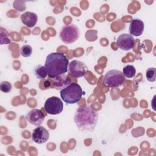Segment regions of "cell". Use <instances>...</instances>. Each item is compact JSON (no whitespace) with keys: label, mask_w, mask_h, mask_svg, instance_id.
Segmentation results:
<instances>
[{"label":"cell","mask_w":156,"mask_h":156,"mask_svg":"<svg viewBox=\"0 0 156 156\" xmlns=\"http://www.w3.org/2000/svg\"><path fill=\"white\" fill-rule=\"evenodd\" d=\"M20 18L22 23L29 28H32L34 27L38 20L37 15L32 12H26L23 13Z\"/></svg>","instance_id":"obj_12"},{"label":"cell","mask_w":156,"mask_h":156,"mask_svg":"<svg viewBox=\"0 0 156 156\" xmlns=\"http://www.w3.org/2000/svg\"><path fill=\"white\" fill-rule=\"evenodd\" d=\"M34 73L36 77L39 79H45L48 76V72L45 66L41 65H39L35 68Z\"/></svg>","instance_id":"obj_14"},{"label":"cell","mask_w":156,"mask_h":156,"mask_svg":"<svg viewBox=\"0 0 156 156\" xmlns=\"http://www.w3.org/2000/svg\"><path fill=\"white\" fill-rule=\"evenodd\" d=\"M60 38L66 44H71L75 42L80 36L79 27L74 24H69L63 26L60 31Z\"/></svg>","instance_id":"obj_4"},{"label":"cell","mask_w":156,"mask_h":156,"mask_svg":"<svg viewBox=\"0 0 156 156\" xmlns=\"http://www.w3.org/2000/svg\"><path fill=\"white\" fill-rule=\"evenodd\" d=\"M146 77L148 81L153 82L156 80V69L149 68L146 71Z\"/></svg>","instance_id":"obj_16"},{"label":"cell","mask_w":156,"mask_h":156,"mask_svg":"<svg viewBox=\"0 0 156 156\" xmlns=\"http://www.w3.org/2000/svg\"><path fill=\"white\" fill-rule=\"evenodd\" d=\"M20 52L23 57H28L30 56L32 53V48L30 45L24 44L21 48Z\"/></svg>","instance_id":"obj_17"},{"label":"cell","mask_w":156,"mask_h":156,"mask_svg":"<svg viewBox=\"0 0 156 156\" xmlns=\"http://www.w3.org/2000/svg\"><path fill=\"white\" fill-rule=\"evenodd\" d=\"M49 137V132L46 128L42 126H38L35 128L32 134V141L38 144L46 143Z\"/></svg>","instance_id":"obj_10"},{"label":"cell","mask_w":156,"mask_h":156,"mask_svg":"<svg viewBox=\"0 0 156 156\" xmlns=\"http://www.w3.org/2000/svg\"><path fill=\"white\" fill-rule=\"evenodd\" d=\"M26 118L32 125L39 126L44 119V115L41 110L34 108L27 113Z\"/></svg>","instance_id":"obj_9"},{"label":"cell","mask_w":156,"mask_h":156,"mask_svg":"<svg viewBox=\"0 0 156 156\" xmlns=\"http://www.w3.org/2000/svg\"><path fill=\"white\" fill-rule=\"evenodd\" d=\"M83 91L81 87L77 83L71 82L60 91V97L62 100L69 104L78 102L82 98Z\"/></svg>","instance_id":"obj_3"},{"label":"cell","mask_w":156,"mask_h":156,"mask_svg":"<svg viewBox=\"0 0 156 156\" xmlns=\"http://www.w3.org/2000/svg\"><path fill=\"white\" fill-rule=\"evenodd\" d=\"M87 67L86 65L79 60H74L71 61L68 65L69 73L73 77L79 78L83 76L87 71Z\"/></svg>","instance_id":"obj_7"},{"label":"cell","mask_w":156,"mask_h":156,"mask_svg":"<svg viewBox=\"0 0 156 156\" xmlns=\"http://www.w3.org/2000/svg\"><path fill=\"white\" fill-rule=\"evenodd\" d=\"M144 24L143 21L139 18L132 20L130 23L129 30L131 35L138 37L141 35L144 31Z\"/></svg>","instance_id":"obj_11"},{"label":"cell","mask_w":156,"mask_h":156,"mask_svg":"<svg viewBox=\"0 0 156 156\" xmlns=\"http://www.w3.org/2000/svg\"><path fill=\"white\" fill-rule=\"evenodd\" d=\"M44 108L45 112L48 114L57 115L63 111V104L59 98L52 96L46 101Z\"/></svg>","instance_id":"obj_6"},{"label":"cell","mask_w":156,"mask_h":156,"mask_svg":"<svg viewBox=\"0 0 156 156\" xmlns=\"http://www.w3.org/2000/svg\"><path fill=\"white\" fill-rule=\"evenodd\" d=\"M122 74L126 78L130 79L133 77L136 74L135 68L131 65H127L123 68Z\"/></svg>","instance_id":"obj_15"},{"label":"cell","mask_w":156,"mask_h":156,"mask_svg":"<svg viewBox=\"0 0 156 156\" xmlns=\"http://www.w3.org/2000/svg\"><path fill=\"white\" fill-rule=\"evenodd\" d=\"M71 83V80L66 75L62 74L54 78V87L57 90H62Z\"/></svg>","instance_id":"obj_13"},{"label":"cell","mask_w":156,"mask_h":156,"mask_svg":"<svg viewBox=\"0 0 156 156\" xmlns=\"http://www.w3.org/2000/svg\"><path fill=\"white\" fill-rule=\"evenodd\" d=\"M125 80L122 73L118 69H111L106 73L103 79V85L108 87H118Z\"/></svg>","instance_id":"obj_5"},{"label":"cell","mask_w":156,"mask_h":156,"mask_svg":"<svg viewBox=\"0 0 156 156\" xmlns=\"http://www.w3.org/2000/svg\"><path fill=\"white\" fill-rule=\"evenodd\" d=\"M43 85H44V87L46 88H48L50 87V86H51V82H50V81H49V80H45V81L44 82Z\"/></svg>","instance_id":"obj_21"},{"label":"cell","mask_w":156,"mask_h":156,"mask_svg":"<svg viewBox=\"0 0 156 156\" xmlns=\"http://www.w3.org/2000/svg\"><path fill=\"white\" fill-rule=\"evenodd\" d=\"M98 119V113L90 105L79 107L75 112L74 120L82 132H91L94 129Z\"/></svg>","instance_id":"obj_1"},{"label":"cell","mask_w":156,"mask_h":156,"mask_svg":"<svg viewBox=\"0 0 156 156\" xmlns=\"http://www.w3.org/2000/svg\"><path fill=\"white\" fill-rule=\"evenodd\" d=\"M0 90L1 91L7 93L12 90V85L8 81H3L0 84Z\"/></svg>","instance_id":"obj_19"},{"label":"cell","mask_w":156,"mask_h":156,"mask_svg":"<svg viewBox=\"0 0 156 156\" xmlns=\"http://www.w3.org/2000/svg\"><path fill=\"white\" fill-rule=\"evenodd\" d=\"M4 32L2 31V30L1 29V43L3 41V40L5 38V43L8 44L9 43H10V39L9 38V33L6 30L5 35H4Z\"/></svg>","instance_id":"obj_20"},{"label":"cell","mask_w":156,"mask_h":156,"mask_svg":"<svg viewBox=\"0 0 156 156\" xmlns=\"http://www.w3.org/2000/svg\"><path fill=\"white\" fill-rule=\"evenodd\" d=\"M98 31L96 30H88L85 33V38L89 41H94L97 39Z\"/></svg>","instance_id":"obj_18"},{"label":"cell","mask_w":156,"mask_h":156,"mask_svg":"<svg viewBox=\"0 0 156 156\" xmlns=\"http://www.w3.org/2000/svg\"><path fill=\"white\" fill-rule=\"evenodd\" d=\"M69 60L65 54L60 52H52L47 55L44 66L50 78L63 74L68 71Z\"/></svg>","instance_id":"obj_2"},{"label":"cell","mask_w":156,"mask_h":156,"mask_svg":"<svg viewBox=\"0 0 156 156\" xmlns=\"http://www.w3.org/2000/svg\"><path fill=\"white\" fill-rule=\"evenodd\" d=\"M116 44L120 49L124 51H129L133 47L135 39L130 34H122L118 37Z\"/></svg>","instance_id":"obj_8"}]
</instances>
